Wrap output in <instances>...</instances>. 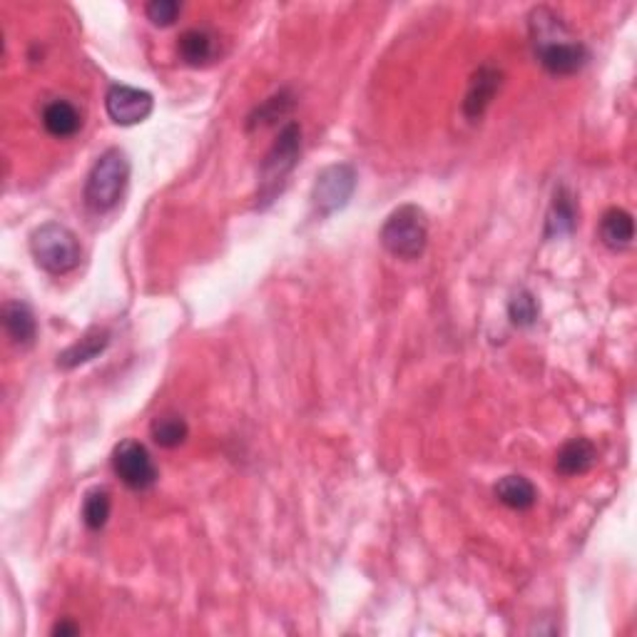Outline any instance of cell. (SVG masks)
<instances>
[{
  "label": "cell",
  "instance_id": "6da1fadb",
  "mask_svg": "<svg viewBox=\"0 0 637 637\" xmlns=\"http://www.w3.org/2000/svg\"><path fill=\"white\" fill-rule=\"evenodd\" d=\"M531 35L540 65L553 75H573L583 70L590 60V50L580 40L570 38L568 28L548 8H535L531 13Z\"/></svg>",
  "mask_w": 637,
  "mask_h": 637
},
{
  "label": "cell",
  "instance_id": "7a4b0ae2",
  "mask_svg": "<svg viewBox=\"0 0 637 637\" xmlns=\"http://www.w3.org/2000/svg\"><path fill=\"white\" fill-rule=\"evenodd\" d=\"M30 252H33L35 264L48 274H55V277L73 272L80 264V257H83L78 237L65 224L58 222L40 224L30 234Z\"/></svg>",
  "mask_w": 637,
  "mask_h": 637
},
{
  "label": "cell",
  "instance_id": "3957f363",
  "mask_svg": "<svg viewBox=\"0 0 637 637\" xmlns=\"http://www.w3.org/2000/svg\"><path fill=\"white\" fill-rule=\"evenodd\" d=\"M130 180V160L122 150L112 147L100 155L85 182V205L93 212H110L120 202Z\"/></svg>",
  "mask_w": 637,
  "mask_h": 637
},
{
  "label": "cell",
  "instance_id": "277c9868",
  "mask_svg": "<svg viewBox=\"0 0 637 637\" xmlns=\"http://www.w3.org/2000/svg\"><path fill=\"white\" fill-rule=\"evenodd\" d=\"M299 152H302V127L297 122H289L282 127L272 150L267 152L262 162V177H259L262 182H259L257 195L262 200V207L274 202V197L284 190V182L299 162Z\"/></svg>",
  "mask_w": 637,
  "mask_h": 637
},
{
  "label": "cell",
  "instance_id": "5b68a950",
  "mask_svg": "<svg viewBox=\"0 0 637 637\" xmlns=\"http://www.w3.org/2000/svg\"><path fill=\"white\" fill-rule=\"evenodd\" d=\"M381 244L399 259H419L428 244L426 212L416 205H404L391 212L381 227Z\"/></svg>",
  "mask_w": 637,
  "mask_h": 637
},
{
  "label": "cell",
  "instance_id": "8992f818",
  "mask_svg": "<svg viewBox=\"0 0 637 637\" xmlns=\"http://www.w3.org/2000/svg\"><path fill=\"white\" fill-rule=\"evenodd\" d=\"M356 170L346 162L339 165H329L317 175L312 190V207L319 217H329V214L344 210L349 200L354 197L356 190Z\"/></svg>",
  "mask_w": 637,
  "mask_h": 637
},
{
  "label": "cell",
  "instance_id": "52a82bcc",
  "mask_svg": "<svg viewBox=\"0 0 637 637\" xmlns=\"http://www.w3.org/2000/svg\"><path fill=\"white\" fill-rule=\"evenodd\" d=\"M112 471L132 491H150L157 483V466L152 461L150 451L140 441L117 443L112 451Z\"/></svg>",
  "mask_w": 637,
  "mask_h": 637
},
{
  "label": "cell",
  "instance_id": "ba28073f",
  "mask_svg": "<svg viewBox=\"0 0 637 637\" xmlns=\"http://www.w3.org/2000/svg\"><path fill=\"white\" fill-rule=\"evenodd\" d=\"M155 100L147 90L130 88V85H112L105 95V110L115 125L130 127L145 122L152 115Z\"/></svg>",
  "mask_w": 637,
  "mask_h": 637
},
{
  "label": "cell",
  "instance_id": "9c48e42d",
  "mask_svg": "<svg viewBox=\"0 0 637 637\" xmlns=\"http://www.w3.org/2000/svg\"><path fill=\"white\" fill-rule=\"evenodd\" d=\"M498 88H501V70L493 65H483L476 75H473L471 85H468L466 100H463V112L468 120H481L483 112L496 98Z\"/></svg>",
  "mask_w": 637,
  "mask_h": 637
},
{
  "label": "cell",
  "instance_id": "30bf717a",
  "mask_svg": "<svg viewBox=\"0 0 637 637\" xmlns=\"http://www.w3.org/2000/svg\"><path fill=\"white\" fill-rule=\"evenodd\" d=\"M3 329L15 346H30L38 334V321L25 302H8L3 307Z\"/></svg>",
  "mask_w": 637,
  "mask_h": 637
},
{
  "label": "cell",
  "instance_id": "8fae6325",
  "mask_svg": "<svg viewBox=\"0 0 637 637\" xmlns=\"http://www.w3.org/2000/svg\"><path fill=\"white\" fill-rule=\"evenodd\" d=\"M578 224V207L568 187H560L553 195L548 217H545V239H560L570 234Z\"/></svg>",
  "mask_w": 637,
  "mask_h": 637
},
{
  "label": "cell",
  "instance_id": "7c38bea8",
  "mask_svg": "<svg viewBox=\"0 0 637 637\" xmlns=\"http://www.w3.org/2000/svg\"><path fill=\"white\" fill-rule=\"evenodd\" d=\"M43 127L48 130V135L68 140V137L78 135L83 127V112L68 100H53L43 110Z\"/></svg>",
  "mask_w": 637,
  "mask_h": 637
},
{
  "label": "cell",
  "instance_id": "4fadbf2b",
  "mask_svg": "<svg viewBox=\"0 0 637 637\" xmlns=\"http://www.w3.org/2000/svg\"><path fill=\"white\" fill-rule=\"evenodd\" d=\"M595 458H598V451L588 438H573L558 451L555 468L560 476H583L593 468Z\"/></svg>",
  "mask_w": 637,
  "mask_h": 637
},
{
  "label": "cell",
  "instance_id": "5bb4252c",
  "mask_svg": "<svg viewBox=\"0 0 637 637\" xmlns=\"http://www.w3.org/2000/svg\"><path fill=\"white\" fill-rule=\"evenodd\" d=\"M110 346V331L107 329H93L83 336L80 341H75L73 346L63 351L58 356L60 369H75L80 364H88L95 356H100Z\"/></svg>",
  "mask_w": 637,
  "mask_h": 637
},
{
  "label": "cell",
  "instance_id": "9a60e30c",
  "mask_svg": "<svg viewBox=\"0 0 637 637\" xmlns=\"http://www.w3.org/2000/svg\"><path fill=\"white\" fill-rule=\"evenodd\" d=\"M600 237L603 242L608 244L610 249H628L633 244L635 237V222H633V214L620 210H608L603 214V222H600Z\"/></svg>",
  "mask_w": 637,
  "mask_h": 637
},
{
  "label": "cell",
  "instance_id": "2e32d148",
  "mask_svg": "<svg viewBox=\"0 0 637 637\" xmlns=\"http://www.w3.org/2000/svg\"><path fill=\"white\" fill-rule=\"evenodd\" d=\"M496 498L513 511H528L538 501V491L526 476H503L496 483Z\"/></svg>",
  "mask_w": 637,
  "mask_h": 637
},
{
  "label": "cell",
  "instance_id": "e0dca14e",
  "mask_svg": "<svg viewBox=\"0 0 637 637\" xmlns=\"http://www.w3.org/2000/svg\"><path fill=\"white\" fill-rule=\"evenodd\" d=\"M177 53L187 65H205L214 55V38L212 33L202 28H190L180 35Z\"/></svg>",
  "mask_w": 637,
  "mask_h": 637
},
{
  "label": "cell",
  "instance_id": "ac0fdd59",
  "mask_svg": "<svg viewBox=\"0 0 637 637\" xmlns=\"http://www.w3.org/2000/svg\"><path fill=\"white\" fill-rule=\"evenodd\" d=\"M152 433V441L162 448H177L187 441L190 436V426L182 416L175 414H165V416H157L150 426Z\"/></svg>",
  "mask_w": 637,
  "mask_h": 637
},
{
  "label": "cell",
  "instance_id": "d6986e66",
  "mask_svg": "<svg viewBox=\"0 0 637 637\" xmlns=\"http://www.w3.org/2000/svg\"><path fill=\"white\" fill-rule=\"evenodd\" d=\"M112 511V498L107 488H93L83 498V523L90 531H103Z\"/></svg>",
  "mask_w": 637,
  "mask_h": 637
},
{
  "label": "cell",
  "instance_id": "ffe728a7",
  "mask_svg": "<svg viewBox=\"0 0 637 637\" xmlns=\"http://www.w3.org/2000/svg\"><path fill=\"white\" fill-rule=\"evenodd\" d=\"M538 314H540V307H538V299L533 297L528 289H521V292H516L511 297V302H508V317H511V321L516 326H533L535 321H538Z\"/></svg>",
  "mask_w": 637,
  "mask_h": 637
},
{
  "label": "cell",
  "instance_id": "44dd1931",
  "mask_svg": "<svg viewBox=\"0 0 637 637\" xmlns=\"http://www.w3.org/2000/svg\"><path fill=\"white\" fill-rule=\"evenodd\" d=\"M289 107H292V98H289V93L274 95V98H269L262 107H257V112L249 117V127L269 125V122L279 120V117H282L284 112L289 110Z\"/></svg>",
  "mask_w": 637,
  "mask_h": 637
},
{
  "label": "cell",
  "instance_id": "7402d4cb",
  "mask_svg": "<svg viewBox=\"0 0 637 637\" xmlns=\"http://www.w3.org/2000/svg\"><path fill=\"white\" fill-rule=\"evenodd\" d=\"M147 18L152 20V25H172L177 20V15L182 13V5L177 3V0H152V3H147L145 8Z\"/></svg>",
  "mask_w": 637,
  "mask_h": 637
},
{
  "label": "cell",
  "instance_id": "603a6c76",
  "mask_svg": "<svg viewBox=\"0 0 637 637\" xmlns=\"http://www.w3.org/2000/svg\"><path fill=\"white\" fill-rule=\"evenodd\" d=\"M78 633H80V628L73 623H58L53 628V635H78Z\"/></svg>",
  "mask_w": 637,
  "mask_h": 637
}]
</instances>
